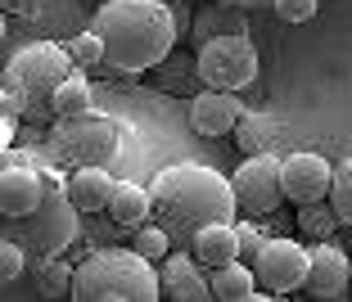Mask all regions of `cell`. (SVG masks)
Masks as SVG:
<instances>
[{
  "instance_id": "6da1fadb",
  "label": "cell",
  "mask_w": 352,
  "mask_h": 302,
  "mask_svg": "<svg viewBox=\"0 0 352 302\" xmlns=\"http://www.w3.org/2000/svg\"><path fill=\"white\" fill-rule=\"evenodd\" d=\"M91 27L104 36V63L122 77L158 68L176 45V19L167 0H104Z\"/></svg>"
},
{
  "instance_id": "7a4b0ae2",
  "label": "cell",
  "mask_w": 352,
  "mask_h": 302,
  "mask_svg": "<svg viewBox=\"0 0 352 302\" xmlns=\"http://www.w3.org/2000/svg\"><path fill=\"white\" fill-rule=\"evenodd\" d=\"M154 194V221H163L172 235H195V230L212 226V221H235L239 198L226 172L204 163H172L163 167L149 185Z\"/></svg>"
},
{
  "instance_id": "3957f363",
  "label": "cell",
  "mask_w": 352,
  "mask_h": 302,
  "mask_svg": "<svg viewBox=\"0 0 352 302\" xmlns=\"http://www.w3.org/2000/svg\"><path fill=\"white\" fill-rule=\"evenodd\" d=\"M163 293V275L135 248H95L77 266V302H154Z\"/></svg>"
},
{
  "instance_id": "277c9868",
  "label": "cell",
  "mask_w": 352,
  "mask_h": 302,
  "mask_svg": "<svg viewBox=\"0 0 352 302\" xmlns=\"http://www.w3.org/2000/svg\"><path fill=\"white\" fill-rule=\"evenodd\" d=\"M77 217H82V208L68 194V176L45 167V198L23 217H5V235L36 257H63V248L77 240Z\"/></svg>"
},
{
  "instance_id": "5b68a950",
  "label": "cell",
  "mask_w": 352,
  "mask_h": 302,
  "mask_svg": "<svg viewBox=\"0 0 352 302\" xmlns=\"http://www.w3.org/2000/svg\"><path fill=\"white\" fill-rule=\"evenodd\" d=\"M118 131H122V126L109 113L86 108V113L54 117L50 149H54V158L68 163V167H109L118 158Z\"/></svg>"
},
{
  "instance_id": "8992f818",
  "label": "cell",
  "mask_w": 352,
  "mask_h": 302,
  "mask_svg": "<svg viewBox=\"0 0 352 302\" xmlns=\"http://www.w3.org/2000/svg\"><path fill=\"white\" fill-rule=\"evenodd\" d=\"M195 73L204 86H217V91H244L258 77V50L244 32L235 36H217V41L199 45V63Z\"/></svg>"
},
{
  "instance_id": "52a82bcc",
  "label": "cell",
  "mask_w": 352,
  "mask_h": 302,
  "mask_svg": "<svg viewBox=\"0 0 352 302\" xmlns=\"http://www.w3.org/2000/svg\"><path fill=\"white\" fill-rule=\"evenodd\" d=\"M280 167L285 158L267 154H244V163L230 172V185H235V198H239V212L244 217H271L280 203H289L285 198V176H280Z\"/></svg>"
},
{
  "instance_id": "ba28073f",
  "label": "cell",
  "mask_w": 352,
  "mask_h": 302,
  "mask_svg": "<svg viewBox=\"0 0 352 302\" xmlns=\"http://www.w3.org/2000/svg\"><path fill=\"white\" fill-rule=\"evenodd\" d=\"M73 68H77V63H73V54H68V45L32 41V45H23V50L10 59V68H5V82H19L23 91L32 95V104H36V100H50L54 86L73 73Z\"/></svg>"
},
{
  "instance_id": "9c48e42d",
  "label": "cell",
  "mask_w": 352,
  "mask_h": 302,
  "mask_svg": "<svg viewBox=\"0 0 352 302\" xmlns=\"http://www.w3.org/2000/svg\"><path fill=\"white\" fill-rule=\"evenodd\" d=\"M253 271H258V280H262L267 293H294V289L307 284L311 248H302L298 240H267L262 253L253 257Z\"/></svg>"
},
{
  "instance_id": "30bf717a",
  "label": "cell",
  "mask_w": 352,
  "mask_h": 302,
  "mask_svg": "<svg viewBox=\"0 0 352 302\" xmlns=\"http://www.w3.org/2000/svg\"><path fill=\"white\" fill-rule=\"evenodd\" d=\"M280 176H285V198H289V203H316V198H330L334 167L325 163L321 154H311V149H298V154L285 158Z\"/></svg>"
},
{
  "instance_id": "8fae6325",
  "label": "cell",
  "mask_w": 352,
  "mask_h": 302,
  "mask_svg": "<svg viewBox=\"0 0 352 302\" xmlns=\"http://www.w3.org/2000/svg\"><path fill=\"white\" fill-rule=\"evenodd\" d=\"M352 284V262L343 257L339 244L330 240H316L311 244V271H307V284L302 289L311 293V298H343Z\"/></svg>"
},
{
  "instance_id": "7c38bea8",
  "label": "cell",
  "mask_w": 352,
  "mask_h": 302,
  "mask_svg": "<svg viewBox=\"0 0 352 302\" xmlns=\"http://www.w3.org/2000/svg\"><path fill=\"white\" fill-rule=\"evenodd\" d=\"M239 117H244V104H239L235 91L204 86V95L190 100V122H195L199 136H226V131L239 126Z\"/></svg>"
},
{
  "instance_id": "4fadbf2b",
  "label": "cell",
  "mask_w": 352,
  "mask_h": 302,
  "mask_svg": "<svg viewBox=\"0 0 352 302\" xmlns=\"http://www.w3.org/2000/svg\"><path fill=\"white\" fill-rule=\"evenodd\" d=\"M41 198H45V167L5 163V172H0V212L5 217H23Z\"/></svg>"
},
{
  "instance_id": "5bb4252c",
  "label": "cell",
  "mask_w": 352,
  "mask_h": 302,
  "mask_svg": "<svg viewBox=\"0 0 352 302\" xmlns=\"http://www.w3.org/2000/svg\"><path fill=\"white\" fill-rule=\"evenodd\" d=\"M208 266L199 257H190V253H167L163 257V293L176 302H204L212 298V275H204Z\"/></svg>"
},
{
  "instance_id": "9a60e30c",
  "label": "cell",
  "mask_w": 352,
  "mask_h": 302,
  "mask_svg": "<svg viewBox=\"0 0 352 302\" xmlns=\"http://www.w3.org/2000/svg\"><path fill=\"white\" fill-rule=\"evenodd\" d=\"M68 194H73V203L82 208V217H91V212H109V203H113V194H118V181L109 176L104 167H73Z\"/></svg>"
},
{
  "instance_id": "2e32d148",
  "label": "cell",
  "mask_w": 352,
  "mask_h": 302,
  "mask_svg": "<svg viewBox=\"0 0 352 302\" xmlns=\"http://www.w3.org/2000/svg\"><path fill=\"white\" fill-rule=\"evenodd\" d=\"M190 244H195V257L204 262L208 271H217V266H226V262L239 257V226L235 221H212V226L195 230Z\"/></svg>"
},
{
  "instance_id": "e0dca14e",
  "label": "cell",
  "mask_w": 352,
  "mask_h": 302,
  "mask_svg": "<svg viewBox=\"0 0 352 302\" xmlns=\"http://www.w3.org/2000/svg\"><path fill=\"white\" fill-rule=\"evenodd\" d=\"M109 217H113V226H122V230L145 226V221L154 217V194H149L145 185H135V181H118V194H113V203H109Z\"/></svg>"
},
{
  "instance_id": "ac0fdd59",
  "label": "cell",
  "mask_w": 352,
  "mask_h": 302,
  "mask_svg": "<svg viewBox=\"0 0 352 302\" xmlns=\"http://www.w3.org/2000/svg\"><path fill=\"white\" fill-rule=\"evenodd\" d=\"M212 298L217 302H249L258 298V271H253V262L235 257L226 266L212 271Z\"/></svg>"
},
{
  "instance_id": "d6986e66",
  "label": "cell",
  "mask_w": 352,
  "mask_h": 302,
  "mask_svg": "<svg viewBox=\"0 0 352 302\" xmlns=\"http://www.w3.org/2000/svg\"><path fill=\"white\" fill-rule=\"evenodd\" d=\"M91 100H95V91H91V82H86V68H73V73L54 86L50 108H54V117H68V113H86V108H95Z\"/></svg>"
},
{
  "instance_id": "ffe728a7",
  "label": "cell",
  "mask_w": 352,
  "mask_h": 302,
  "mask_svg": "<svg viewBox=\"0 0 352 302\" xmlns=\"http://www.w3.org/2000/svg\"><path fill=\"white\" fill-rule=\"evenodd\" d=\"M230 136H235V145L244 149V154H267L271 145H276V136H280V126H276V117L271 113H244L239 117V126L235 131H230Z\"/></svg>"
},
{
  "instance_id": "44dd1931",
  "label": "cell",
  "mask_w": 352,
  "mask_h": 302,
  "mask_svg": "<svg viewBox=\"0 0 352 302\" xmlns=\"http://www.w3.org/2000/svg\"><path fill=\"white\" fill-rule=\"evenodd\" d=\"M235 10H239V5H226V0L208 5V10L195 19V41L208 45V41H217V36H235V32H244V23H239Z\"/></svg>"
},
{
  "instance_id": "7402d4cb",
  "label": "cell",
  "mask_w": 352,
  "mask_h": 302,
  "mask_svg": "<svg viewBox=\"0 0 352 302\" xmlns=\"http://www.w3.org/2000/svg\"><path fill=\"white\" fill-rule=\"evenodd\" d=\"M77 266H68L63 257H36V293L41 298H73Z\"/></svg>"
},
{
  "instance_id": "603a6c76",
  "label": "cell",
  "mask_w": 352,
  "mask_h": 302,
  "mask_svg": "<svg viewBox=\"0 0 352 302\" xmlns=\"http://www.w3.org/2000/svg\"><path fill=\"white\" fill-rule=\"evenodd\" d=\"M334 226H343L339 212H334V203H325V198H316V203H298V230L307 235V240H330Z\"/></svg>"
},
{
  "instance_id": "cb8c5ba5",
  "label": "cell",
  "mask_w": 352,
  "mask_h": 302,
  "mask_svg": "<svg viewBox=\"0 0 352 302\" xmlns=\"http://www.w3.org/2000/svg\"><path fill=\"white\" fill-rule=\"evenodd\" d=\"M131 248L135 253H145L149 262H163L167 257V248H172V230L163 226V221H154V226H135V235H131Z\"/></svg>"
},
{
  "instance_id": "d4e9b609",
  "label": "cell",
  "mask_w": 352,
  "mask_h": 302,
  "mask_svg": "<svg viewBox=\"0 0 352 302\" xmlns=\"http://www.w3.org/2000/svg\"><path fill=\"white\" fill-rule=\"evenodd\" d=\"M330 203H334V212H339V221H343V226H352V158H348V163H339V167H334Z\"/></svg>"
},
{
  "instance_id": "484cf974",
  "label": "cell",
  "mask_w": 352,
  "mask_h": 302,
  "mask_svg": "<svg viewBox=\"0 0 352 302\" xmlns=\"http://www.w3.org/2000/svg\"><path fill=\"white\" fill-rule=\"evenodd\" d=\"M23 271H28V248H23L19 240L5 235V244H0V275H5V293L23 280Z\"/></svg>"
},
{
  "instance_id": "4316f807",
  "label": "cell",
  "mask_w": 352,
  "mask_h": 302,
  "mask_svg": "<svg viewBox=\"0 0 352 302\" xmlns=\"http://www.w3.org/2000/svg\"><path fill=\"white\" fill-rule=\"evenodd\" d=\"M68 54H73L77 68H95V63H104V36L100 32H82V36H73L68 41Z\"/></svg>"
},
{
  "instance_id": "83f0119b",
  "label": "cell",
  "mask_w": 352,
  "mask_h": 302,
  "mask_svg": "<svg viewBox=\"0 0 352 302\" xmlns=\"http://www.w3.org/2000/svg\"><path fill=\"white\" fill-rule=\"evenodd\" d=\"M235 226H239V257L253 262L262 253V244H267V235H262L258 217H244V221H235Z\"/></svg>"
},
{
  "instance_id": "f1b7e54d",
  "label": "cell",
  "mask_w": 352,
  "mask_h": 302,
  "mask_svg": "<svg viewBox=\"0 0 352 302\" xmlns=\"http://www.w3.org/2000/svg\"><path fill=\"white\" fill-rule=\"evenodd\" d=\"M316 5H321V0H271V10L285 23H311L316 19Z\"/></svg>"
},
{
  "instance_id": "f546056e",
  "label": "cell",
  "mask_w": 352,
  "mask_h": 302,
  "mask_svg": "<svg viewBox=\"0 0 352 302\" xmlns=\"http://www.w3.org/2000/svg\"><path fill=\"white\" fill-rule=\"evenodd\" d=\"M45 5H50V0H0V10L14 14V19H36Z\"/></svg>"
},
{
  "instance_id": "4dcf8cb0",
  "label": "cell",
  "mask_w": 352,
  "mask_h": 302,
  "mask_svg": "<svg viewBox=\"0 0 352 302\" xmlns=\"http://www.w3.org/2000/svg\"><path fill=\"white\" fill-rule=\"evenodd\" d=\"M0 140H5V149L19 140V113H5V117H0Z\"/></svg>"
},
{
  "instance_id": "1f68e13d",
  "label": "cell",
  "mask_w": 352,
  "mask_h": 302,
  "mask_svg": "<svg viewBox=\"0 0 352 302\" xmlns=\"http://www.w3.org/2000/svg\"><path fill=\"white\" fill-rule=\"evenodd\" d=\"M226 5H239V10H258V5H267V0H226Z\"/></svg>"
}]
</instances>
